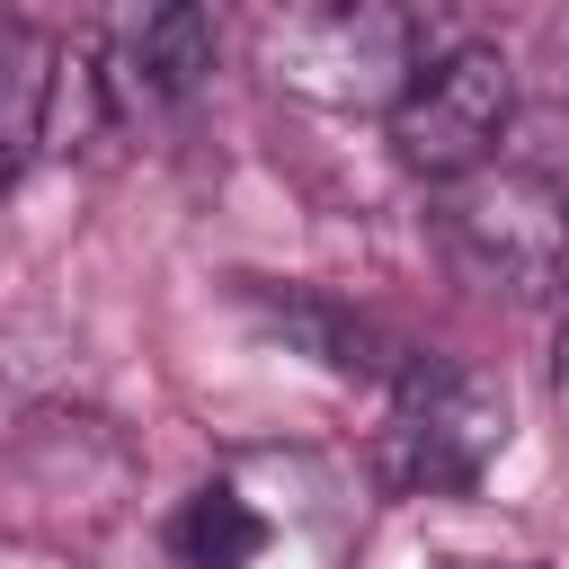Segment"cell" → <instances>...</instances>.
Segmentation results:
<instances>
[{
    "instance_id": "cell-1",
    "label": "cell",
    "mask_w": 569,
    "mask_h": 569,
    "mask_svg": "<svg viewBox=\"0 0 569 569\" xmlns=\"http://www.w3.org/2000/svg\"><path fill=\"white\" fill-rule=\"evenodd\" d=\"M462 44V0H302L267 62L284 89L320 98V107H373L391 116L400 89Z\"/></svg>"
},
{
    "instance_id": "cell-2",
    "label": "cell",
    "mask_w": 569,
    "mask_h": 569,
    "mask_svg": "<svg viewBox=\"0 0 569 569\" xmlns=\"http://www.w3.org/2000/svg\"><path fill=\"white\" fill-rule=\"evenodd\" d=\"M445 249L480 293L507 302H569V178L551 169H471L445 187Z\"/></svg>"
},
{
    "instance_id": "cell-3",
    "label": "cell",
    "mask_w": 569,
    "mask_h": 569,
    "mask_svg": "<svg viewBox=\"0 0 569 569\" xmlns=\"http://www.w3.org/2000/svg\"><path fill=\"white\" fill-rule=\"evenodd\" d=\"M507 391L453 356H409L382 418V480L400 498H462L507 453Z\"/></svg>"
},
{
    "instance_id": "cell-4",
    "label": "cell",
    "mask_w": 569,
    "mask_h": 569,
    "mask_svg": "<svg viewBox=\"0 0 569 569\" xmlns=\"http://www.w3.org/2000/svg\"><path fill=\"white\" fill-rule=\"evenodd\" d=\"M507 116H516V71H507V53L462 36L453 53H436V62L400 89V107L382 116V133H391V160H400V169L453 187V178H471V169L498 160Z\"/></svg>"
},
{
    "instance_id": "cell-5",
    "label": "cell",
    "mask_w": 569,
    "mask_h": 569,
    "mask_svg": "<svg viewBox=\"0 0 569 569\" xmlns=\"http://www.w3.org/2000/svg\"><path fill=\"white\" fill-rule=\"evenodd\" d=\"M107 62L142 98H196L213 71L204 0H107Z\"/></svg>"
},
{
    "instance_id": "cell-6",
    "label": "cell",
    "mask_w": 569,
    "mask_h": 569,
    "mask_svg": "<svg viewBox=\"0 0 569 569\" xmlns=\"http://www.w3.org/2000/svg\"><path fill=\"white\" fill-rule=\"evenodd\" d=\"M53 53L36 27H0V178H18L44 151V98H53Z\"/></svg>"
},
{
    "instance_id": "cell-7",
    "label": "cell",
    "mask_w": 569,
    "mask_h": 569,
    "mask_svg": "<svg viewBox=\"0 0 569 569\" xmlns=\"http://www.w3.org/2000/svg\"><path fill=\"white\" fill-rule=\"evenodd\" d=\"M169 551L187 560V569H249L258 551H267V516L240 498V489H196L178 516H169Z\"/></svg>"
},
{
    "instance_id": "cell-8",
    "label": "cell",
    "mask_w": 569,
    "mask_h": 569,
    "mask_svg": "<svg viewBox=\"0 0 569 569\" xmlns=\"http://www.w3.org/2000/svg\"><path fill=\"white\" fill-rule=\"evenodd\" d=\"M107 133V62L89 44L53 53V98H44V151H89Z\"/></svg>"
},
{
    "instance_id": "cell-9",
    "label": "cell",
    "mask_w": 569,
    "mask_h": 569,
    "mask_svg": "<svg viewBox=\"0 0 569 569\" xmlns=\"http://www.w3.org/2000/svg\"><path fill=\"white\" fill-rule=\"evenodd\" d=\"M276 329H284V338H302L329 373H373V365H382V356H373V329H365V320H347V311H338V302H320V293H284V302H276Z\"/></svg>"
},
{
    "instance_id": "cell-10",
    "label": "cell",
    "mask_w": 569,
    "mask_h": 569,
    "mask_svg": "<svg viewBox=\"0 0 569 569\" xmlns=\"http://www.w3.org/2000/svg\"><path fill=\"white\" fill-rule=\"evenodd\" d=\"M551 391H560V418H569V329H560V347H551Z\"/></svg>"
},
{
    "instance_id": "cell-11",
    "label": "cell",
    "mask_w": 569,
    "mask_h": 569,
    "mask_svg": "<svg viewBox=\"0 0 569 569\" xmlns=\"http://www.w3.org/2000/svg\"><path fill=\"white\" fill-rule=\"evenodd\" d=\"M445 569H480V560H445Z\"/></svg>"
}]
</instances>
